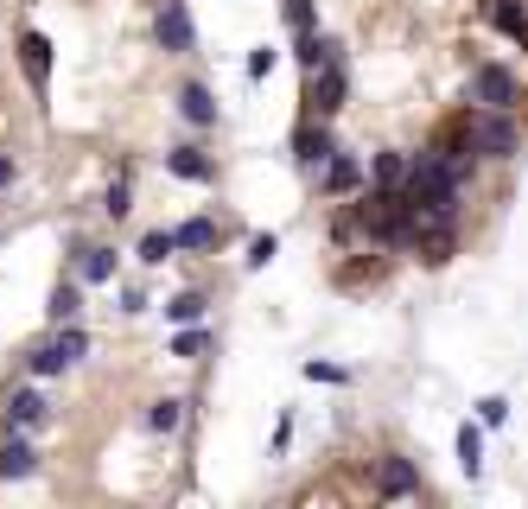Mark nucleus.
<instances>
[{"instance_id":"f257e3e1","label":"nucleus","mask_w":528,"mask_h":509,"mask_svg":"<svg viewBox=\"0 0 528 509\" xmlns=\"http://www.w3.org/2000/svg\"><path fill=\"white\" fill-rule=\"evenodd\" d=\"M83 350H90V331L70 319V325L51 331L45 344H32V350H26V370H32V376H64L70 363H83Z\"/></svg>"},{"instance_id":"f03ea898","label":"nucleus","mask_w":528,"mask_h":509,"mask_svg":"<svg viewBox=\"0 0 528 509\" xmlns=\"http://www.w3.org/2000/svg\"><path fill=\"white\" fill-rule=\"evenodd\" d=\"M465 128H471V147H478L484 160H516L522 153V134H516V121H509V109H471Z\"/></svg>"},{"instance_id":"7ed1b4c3","label":"nucleus","mask_w":528,"mask_h":509,"mask_svg":"<svg viewBox=\"0 0 528 509\" xmlns=\"http://www.w3.org/2000/svg\"><path fill=\"white\" fill-rule=\"evenodd\" d=\"M516 70L497 64V58H484V64H471V102L478 109H516Z\"/></svg>"},{"instance_id":"20e7f679","label":"nucleus","mask_w":528,"mask_h":509,"mask_svg":"<svg viewBox=\"0 0 528 509\" xmlns=\"http://www.w3.org/2000/svg\"><path fill=\"white\" fill-rule=\"evenodd\" d=\"M376 497H382V503H408V497H420V471L401 459V452H382V465H376Z\"/></svg>"},{"instance_id":"39448f33","label":"nucleus","mask_w":528,"mask_h":509,"mask_svg":"<svg viewBox=\"0 0 528 509\" xmlns=\"http://www.w3.org/2000/svg\"><path fill=\"white\" fill-rule=\"evenodd\" d=\"M153 32H160V45L172 51V58H185V51L198 45V32H191V7H185V0H166L160 20H153Z\"/></svg>"},{"instance_id":"423d86ee","label":"nucleus","mask_w":528,"mask_h":509,"mask_svg":"<svg viewBox=\"0 0 528 509\" xmlns=\"http://www.w3.org/2000/svg\"><path fill=\"white\" fill-rule=\"evenodd\" d=\"M344 90H350V83H344V58H325L319 70H312V109H319L325 121L344 109Z\"/></svg>"},{"instance_id":"0eeeda50","label":"nucleus","mask_w":528,"mask_h":509,"mask_svg":"<svg viewBox=\"0 0 528 509\" xmlns=\"http://www.w3.org/2000/svg\"><path fill=\"white\" fill-rule=\"evenodd\" d=\"M331 153H338V140H331V121H325V115L306 121V128H299V140H293V160L306 166V172H319Z\"/></svg>"},{"instance_id":"6e6552de","label":"nucleus","mask_w":528,"mask_h":509,"mask_svg":"<svg viewBox=\"0 0 528 509\" xmlns=\"http://www.w3.org/2000/svg\"><path fill=\"white\" fill-rule=\"evenodd\" d=\"M32 471H39V452H32V440L20 427H7V440H0V478L20 484V478H32Z\"/></svg>"},{"instance_id":"1a4fd4ad","label":"nucleus","mask_w":528,"mask_h":509,"mask_svg":"<svg viewBox=\"0 0 528 509\" xmlns=\"http://www.w3.org/2000/svg\"><path fill=\"white\" fill-rule=\"evenodd\" d=\"M7 427H20V433H39L45 420H51V408H45V395L39 389H7Z\"/></svg>"},{"instance_id":"9d476101","label":"nucleus","mask_w":528,"mask_h":509,"mask_svg":"<svg viewBox=\"0 0 528 509\" xmlns=\"http://www.w3.org/2000/svg\"><path fill=\"white\" fill-rule=\"evenodd\" d=\"M319 185L331 191V198H350V191L363 185V160L357 153H331V160L319 166Z\"/></svg>"},{"instance_id":"9b49d317","label":"nucleus","mask_w":528,"mask_h":509,"mask_svg":"<svg viewBox=\"0 0 528 509\" xmlns=\"http://www.w3.org/2000/svg\"><path fill=\"white\" fill-rule=\"evenodd\" d=\"M166 172H172V179H191V185H210V179H217V166H210L198 147H172L166 153Z\"/></svg>"},{"instance_id":"f8f14e48","label":"nucleus","mask_w":528,"mask_h":509,"mask_svg":"<svg viewBox=\"0 0 528 509\" xmlns=\"http://www.w3.org/2000/svg\"><path fill=\"white\" fill-rule=\"evenodd\" d=\"M20 64H26L32 90H45V77H51V45H45V32H20Z\"/></svg>"},{"instance_id":"ddd939ff","label":"nucleus","mask_w":528,"mask_h":509,"mask_svg":"<svg viewBox=\"0 0 528 509\" xmlns=\"http://www.w3.org/2000/svg\"><path fill=\"white\" fill-rule=\"evenodd\" d=\"M179 115L191 121V128H217V102H210L204 83H185L179 90Z\"/></svg>"},{"instance_id":"4468645a","label":"nucleus","mask_w":528,"mask_h":509,"mask_svg":"<svg viewBox=\"0 0 528 509\" xmlns=\"http://www.w3.org/2000/svg\"><path fill=\"white\" fill-rule=\"evenodd\" d=\"M459 471L465 478L484 471V420H459Z\"/></svg>"},{"instance_id":"2eb2a0df","label":"nucleus","mask_w":528,"mask_h":509,"mask_svg":"<svg viewBox=\"0 0 528 509\" xmlns=\"http://www.w3.org/2000/svg\"><path fill=\"white\" fill-rule=\"evenodd\" d=\"M45 319H51V325H70V319H83V287H77V280H58V287H51V306H45Z\"/></svg>"},{"instance_id":"dca6fc26","label":"nucleus","mask_w":528,"mask_h":509,"mask_svg":"<svg viewBox=\"0 0 528 509\" xmlns=\"http://www.w3.org/2000/svg\"><path fill=\"white\" fill-rule=\"evenodd\" d=\"M490 20H497L509 39L528 51V0H490Z\"/></svg>"},{"instance_id":"f3484780","label":"nucleus","mask_w":528,"mask_h":509,"mask_svg":"<svg viewBox=\"0 0 528 509\" xmlns=\"http://www.w3.org/2000/svg\"><path fill=\"white\" fill-rule=\"evenodd\" d=\"M408 153H376V166H369V179H376V191H401L408 185Z\"/></svg>"},{"instance_id":"a211bd4d","label":"nucleus","mask_w":528,"mask_h":509,"mask_svg":"<svg viewBox=\"0 0 528 509\" xmlns=\"http://www.w3.org/2000/svg\"><path fill=\"white\" fill-rule=\"evenodd\" d=\"M179 427H185V401L179 395H160L147 408V433H179Z\"/></svg>"},{"instance_id":"6ab92c4d","label":"nucleus","mask_w":528,"mask_h":509,"mask_svg":"<svg viewBox=\"0 0 528 509\" xmlns=\"http://www.w3.org/2000/svg\"><path fill=\"white\" fill-rule=\"evenodd\" d=\"M77 280H83V287H102V280H115V249H83Z\"/></svg>"},{"instance_id":"aec40b11","label":"nucleus","mask_w":528,"mask_h":509,"mask_svg":"<svg viewBox=\"0 0 528 509\" xmlns=\"http://www.w3.org/2000/svg\"><path fill=\"white\" fill-rule=\"evenodd\" d=\"M140 261H147V268H160V261H172V255H179V236H172V230H147V236H140V249H134Z\"/></svg>"},{"instance_id":"412c9836","label":"nucleus","mask_w":528,"mask_h":509,"mask_svg":"<svg viewBox=\"0 0 528 509\" xmlns=\"http://www.w3.org/2000/svg\"><path fill=\"white\" fill-rule=\"evenodd\" d=\"M172 236H179V249H217V223H210V217H191Z\"/></svg>"},{"instance_id":"4be33fe9","label":"nucleus","mask_w":528,"mask_h":509,"mask_svg":"<svg viewBox=\"0 0 528 509\" xmlns=\"http://www.w3.org/2000/svg\"><path fill=\"white\" fill-rule=\"evenodd\" d=\"M204 306H210L204 293H172V300H166V319H172V325H198Z\"/></svg>"},{"instance_id":"5701e85b","label":"nucleus","mask_w":528,"mask_h":509,"mask_svg":"<svg viewBox=\"0 0 528 509\" xmlns=\"http://www.w3.org/2000/svg\"><path fill=\"white\" fill-rule=\"evenodd\" d=\"M102 210H109L115 223H121V217L134 210V191H128V179H115V185H109V198H102Z\"/></svg>"},{"instance_id":"b1692460","label":"nucleus","mask_w":528,"mask_h":509,"mask_svg":"<svg viewBox=\"0 0 528 509\" xmlns=\"http://www.w3.org/2000/svg\"><path fill=\"white\" fill-rule=\"evenodd\" d=\"M204 344H210L204 331H198V325H185L179 338H172V357H204Z\"/></svg>"},{"instance_id":"393cba45","label":"nucleus","mask_w":528,"mask_h":509,"mask_svg":"<svg viewBox=\"0 0 528 509\" xmlns=\"http://www.w3.org/2000/svg\"><path fill=\"white\" fill-rule=\"evenodd\" d=\"M274 255H280V236H255V242H249V255H242V261H249V268H268Z\"/></svg>"},{"instance_id":"a878e982","label":"nucleus","mask_w":528,"mask_h":509,"mask_svg":"<svg viewBox=\"0 0 528 509\" xmlns=\"http://www.w3.org/2000/svg\"><path fill=\"white\" fill-rule=\"evenodd\" d=\"M478 420H484V427H503V420H509V401L503 395H484L478 401Z\"/></svg>"},{"instance_id":"bb28decb","label":"nucleus","mask_w":528,"mask_h":509,"mask_svg":"<svg viewBox=\"0 0 528 509\" xmlns=\"http://www.w3.org/2000/svg\"><path fill=\"white\" fill-rule=\"evenodd\" d=\"M274 58H280V51H268V45H261V51H249V77L261 83V77H268V70H274Z\"/></svg>"},{"instance_id":"cd10ccee","label":"nucleus","mask_w":528,"mask_h":509,"mask_svg":"<svg viewBox=\"0 0 528 509\" xmlns=\"http://www.w3.org/2000/svg\"><path fill=\"white\" fill-rule=\"evenodd\" d=\"M306 376H312V382H344L338 363H306Z\"/></svg>"},{"instance_id":"c85d7f7f","label":"nucleus","mask_w":528,"mask_h":509,"mask_svg":"<svg viewBox=\"0 0 528 509\" xmlns=\"http://www.w3.org/2000/svg\"><path fill=\"white\" fill-rule=\"evenodd\" d=\"M13 179H20V166H13V153H0V191H13Z\"/></svg>"}]
</instances>
